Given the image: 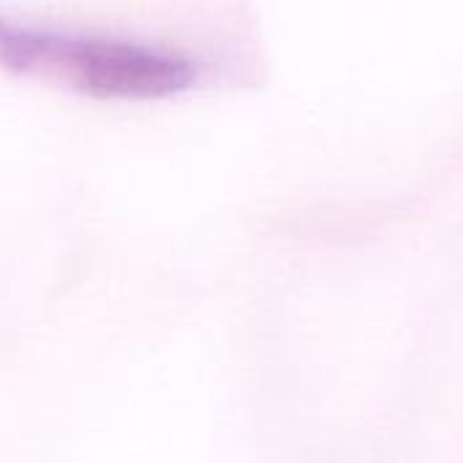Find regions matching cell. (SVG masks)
Here are the masks:
<instances>
[{
	"label": "cell",
	"mask_w": 463,
	"mask_h": 463,
	"mask_svg": "<svg viewBox=\"0 0 463 463\" xmlns=\"http://www.w3.org/2000/svg\"><path fill=\"white\" fill-rule=\"evenodd\" d=\"M0 62L103 98H160L193 81L187 60L144 43L33 30L3 19Z\"/></svg>",
	"instance_id": "6da1fadb"
}]
</instances>
